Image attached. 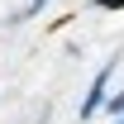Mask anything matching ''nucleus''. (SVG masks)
Masks as SVG:
<instances>
[{
    "mask_svg": "<svg viewBox=\"0 0 124 124\" xmlns=\"http://www.w3.org/2000/svg\"><path fill=\"white\" fill-rule=\"evenodd\" d=\"M115 124H124V115H119V119H115Z\"/></svg>",
    "mask_w": 124,
    "mask_h": 124,
    "instance_id": "nucleus-5",
    "label": "nucleus"
},
{
    "mask_svg": "<svg viewBox=\"0 0 124 124\" xmlns=\"http://www.w3.org/2000/svg\"><path fill=\"white\" fill-rule=\"evenodd\" d=\"M115 67H119V62H105L91 77V91L81 95V110H77L81 119H95V115H100V105H105V95H110V81H115Z\"/></svg>",
    "mask_w": 124,
    "mask_h": 124,
    "instance_id": "nucleus-1",
    "label": "nucleus"
},
{
    "mask_svg": "<svg viewBox=\"0 0 124 124\" xmlns=\"http://www.w3.org/2000/svg\"><path fill=\"white\" fill-rule=\"evenodd\" d=\"M91 5H95V10H110V15H119V10H124V0H91Z\"/></svg>",
    "mask_w": 124,
    "mask_h": 124,
    "instance_id": "nucleus-4",
    "label": "nucleus"
},
{
    "mask_svg": "<svg viewBox=\"0 0 124 124\" xmlns=\"http://www.w3.org/2000/svg\"><path fill=\"white\" fill-rule=\"evenodd\" d=\"M100 110H110V115L119 119V115H124V91H110V95H105V105H100Z\"/></svg>",
    "mask_w": 124,
    "mask_h": 124,
    "instance_id": "nucleus-3",
    "label": "nucleus"
},
{
    "mask_svg": "<svg viewBox=\"0 0 124 124\" xmlns=\"http://www.w3.org/2000/svg\"><path fill=\"white\" fill-rule=\"evenodd\" d=\"M48 5H53V0H29V5H24L19 15H10V29H15V24H24V19H33V15H43Z\"/></svg>",
    "mask_w": 124,
    "mask_h": 124,
    "instance_id": "nucleus-2",
    "label": "nucleus"
}]
</instances>
